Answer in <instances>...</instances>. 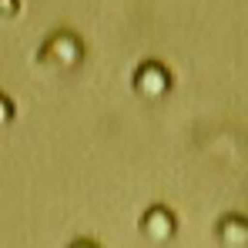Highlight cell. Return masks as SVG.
Listing matches in <instances>:
<instances>
[{
  "mask_svg": "<svg viewBox=\"0 0 248 248\" xmlns=\"http://www.w3.org/2000/svg\"><path fill=\"white\" fill-rule=\"evenodd\" d=\"M81 54H84L81 41L64 31V34H54V37L47 41L41 61H50V64H57V67H74V64L81 61Z\"/></svg>",
  "mask_w": 248,
  "mask_h": 248,
  "instance_id": "obj_1",
  "label": "cell"
},
{
  "mask_svg": "<svg viewBox=\"0 0 248 248\" xmlns=\"http://www.w3.org/2000/svg\"><path fill=\"white\" fill-rule=\"evenodd\" d=\"M134 87H138L144 97H165V91L171 87V74H168L165 64L148 61V64L138 67V74H134Z\"/></svg>",
  "mask_w": 248,
  "mask_h": 248,
  "instance_id": "obj_2",
  "label": "cell"
},
{
  "mask_svg": "<svg viewBox=\"0 0 248 248\" xmlns=\"http://www.w3.org/2000/svg\"><path fill=\"white\" fill-rule=\"evenodd\" d=\"M141 228H144V235L151 238V242H168L171 235H174V215L168 211V208L155 205L144 211V218H141Z\"/></svg>",
  "mask_w": 248,
  "mask_h": 248,
  "instance_id": "obj_3",
  "label": "cell"
},
{
  "mask_svg": "<svg viewBox=\"0 0 248 248\" xmlns=\"http://www.w3.org/2000/svg\"><path fill=\"white\" fill-rule=\"evenodd\" d=\"M218 238H221L225 245H232V248L248 245V218H242V215L221 218V221H218Z\"/></svg>",
  "mask_w": 248,
  "mask_h": 248,
  "instance_id": "obj_4",
  "label": "cell"
},
{
  "mask_svg": "<svg viewBox=\"0 0 248 248\" xmlns=\"http://www.w3.org/2000/svg\"><path fill=\"white\" fill-rule=\"evenodd\" d=\"M20 14V0H0V20H14Z\"/></svg>",
  "mask_w": 248,
  "mask_h": 248,
  "instance_id": "obj_5",
  "label": "cell"
},
{
  "mask_svg": "<svg viewBox=\"0 0 248 248\" xmlns=\"http://www.w3.org/2000/svg\"><path fill=\"white\" fill-rule=\"evenodd\" d=\"M14 121V101L7 94H0V124H10Z\"/></svg>",
  "mask_w": 248,
  "mask_h": 248,
  "instance_id": "obj_6",
  "label": "cell"
},
{
  "mask_svg": "<svg viewBox=\"0 0 248 248\" xmlns=\"http://www.w3.org/2000/svg\"><path fill=\"white\" fill-rule=\"evenodd\" d=\"M71 248H97V245H91V242H74Z\"/></svg>",
  "mask_w": 248,
  "mask_h": 248,
  "instance_id": "obj_7",
  "label": "cell"
}]
</instances>
